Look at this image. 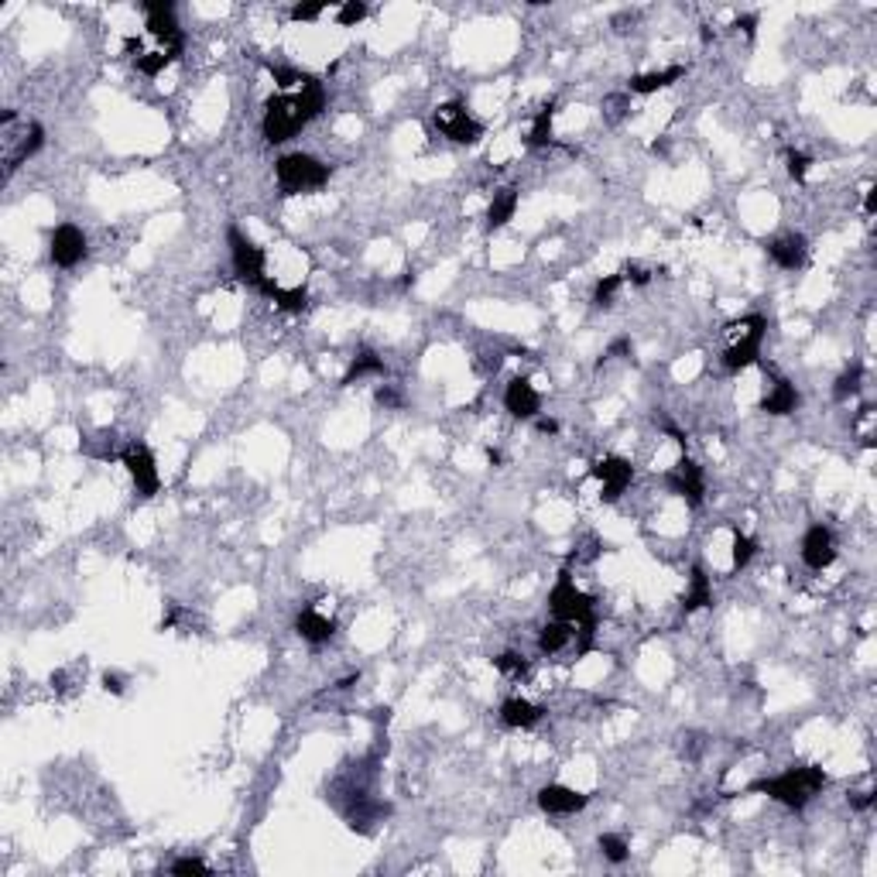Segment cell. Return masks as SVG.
I'll return each instance as SVG.
<instances>
[{
	"instance_id": "19",
	"label": "cell",
	"mask_w": 877,
	"mask_h": 877,
	"mask_svg": "<svg viewBox=\"0 0 877 877\" xmlns=\"http://www.w3.org/2000/svg\"><path fill=\"white\" fill-rule=\"evenodd\" d=\"M542 717H545V709L528 703V699H521V696H511V699L500 703V720H504V726H511V730H532V726L542 723Z\"/></svg>"
},
{
	"instance_id": "41",
	"label": "cell",
	"mask_w": 877,
	"mask_h": 877,
	"mask_svg": "<svg viewBox=\"0 0 877 877\" xmlns=\"http://www.w3.org/2000/svg\"><path fill=\"white\" fill-rule=\"evenodd\" d=\"M850 806L857 808V812L871 808V806H874V791H857V795H850Z\"/></svg>"
},
{
	"instance_id": "45",
	"label": "cell",
	"mask_w": 877,
	"mask_h": 877,
	"mask_svg": "<svg viewBox=\"0 0 877 877\" xmlns=\"http://www.w3.org/2000/svg\"><path fill=\"white\" fill-rule=\"evenodd\" d=\"M874 206H877V199H874V189H867V203H863V209H867V216L874 213Z\"/></svg>"
},
{
	"instance_id": "30",
	"label": "cell",
	"mask_w": 877,
	"mask_h": 877,
	"mask_svg": "<svg viewBox=\"0 0 877 877\" xmlns=\"http://www.w3.org/2000/svg\"><path fill=\"white\" fill-rule=\"evenodd\" d=\"M754 552H757V542L751 538V534H744L737 528L734 532V555H730V562H734V569H747L751 566V559H754Z\"/></svg>"
},
{
	"instance_id": "4",
	"label": "cell",
	"mask_w": 877,
	"mask_h": 877,
	"mask_svg": "<svg viewBox=\"0 0 877 877\" xmlns=\"http://www.w3.org/2000/svg\"><path fill=\"white\" fill-rule=\"evenodd\" d=\"M275 178H278V189H281V196H302V192H315V189H323V186H326V182H329V165H326V161H319V158L295 151V155L278 158Z\"/></svg>"
},
{
	"instance_id": "23",
	"label": "cell",
	"mask_w": 877,
	"mask_h": 877,
	"mask_svg": "<svg viewBox=\"0 0 877 877\" xmlns=\"http://www.w3.org/2000/svg\"><path fill=\"white\" fill-rule=\"evenodd\" d=\"M258 292L264 295V298H271L278 309H285V312H302L306 306H309V295H306V288H281V285H275L271 278H264V281H260Z\"/></svg>"
},
{
	"instance_id": "28",
	"label": "cell",
	"mask_w": 877,
	"mask_h": 877,
	"mask_svg": "<svg viewBox=\"0 0 877 877\" xmlns=\"http://www.w3.org/2000/svg\"><path fill=\"white\" fill-rule=\"evenodd\" d=\"M860 380H863V367H860V363L846 367L840 378H836V384H833V397H836V401H850V397L860 391Z\"/></svg>"
},
{
	"instance_id": "8",
	"label": "cell",
	"mask_w": 877,
	"mask_h": 877,
	"mask_svg": "<svg viewBox=\"0 0 877 877\" xmlns=\"http://www.w3.org/2000/svg\"><path fill=\"white\" fill-rule=\"evenodd\" d=\"M226 243H230V260H233V275L241 278L243 285H251V288H258L260 281H264V251H260L258 243L251 241L247 233H243L241 226H226Z\"/></svg>"
},
{
	"instance_id": "3",
	"label": "cell",
	"mask_w": 877,
	"mask_h": 877,
	"mask_svg": "<svg viewBox=\"0 0 877 877\" xmlns=\"http://www.w3.org/2000/svg\"><path fill=\"white\" fill-rule=\"evenodd\" d=\"M549 610L555 620L576 624L583 635L593 637V631H597V603H593L589 593H583L580 586L572 583V572H569V569H562L559 580H555V586H552Z\"/></svg>"
},
{
	"instance_id": "29",
	"label": "cell",
	"mask_w": 877,
	"mask_h": 877,
	"mask_svg": "<svg viewBox=\"0 0 877 877\" xmlns=\"http://www.w3.org/2000/svg\"><path fill=\"white\" fill-rule=\"evenodd\" d=\"M597 846H600L603 860H610V863H624V860L631 857V846L617 833H603L600 840H597Z\"/></svg>"
},
{
	"instance_id": "40",
	"label": "cell",
	"mask_w": 877,
	"mask_h": 877,
	"mask_svg": "<svg viewBox=\"0 0 877 877\" xmlns=\"http://www.w3.org/2000/svg\"><path fill=\"white\" fill-rule=\"evenodd\" d=\"M378 401L384 405V408H401V395H397L391 384H384V388H378Z\"/></svg>"
},
{
	"instance_id": "16",
	"label": "cell",
	"mask_w": 877,
	"mask_h": 877,
	"mask_svg": "<svg viewBox=\"0 0 877 877\" xmlns=\"http://www.w3.org/2000/svg\"><path fill=\"white\" fill-rule=\"evenodd\" d=\"M586 802H589V795L569 789V785H545V789H538V806H542V812H549V816H572V812L586 808Z\"/></svg>"
},
{
	"instance_id": "1",
	"label": "cell",
	"mask_w": 877,
	"mask_h": 877,
	"mask_svg": "<svg viewBox=\"0 0 877 877\" xmlns=\"http://www.w3.org/2000/svg\"><path fill=\"white\" fill-rule=\"evenodd\" d=\"M826 789V772L816 768V764H799V768H789V772L774 774V778H764V781H754L747 791H761L774 802L789 808H806L819 791Z\"/></svg>"
},
{
	"instance_id": "44",
	"label": "cell",
	"mask_w": 877,
	"mask_h": 877,
	"mask_svg": "<svg viewBox=\"0 0 877 877\" xmlns=\"http://www.w3.org/2000/svg\"><path fill=\"white\" fill-rule=\"evenodd\" d=\"M734 28H744L747 35H754V18H740L737 24H734Z\"/></svg>"
},
{
	"instance_id": "34",
	"label": "cell",
	"mask_w": 877,
	"mask_h": 877,
	"mask_svg": "<svg viewBox=\"0 0 877 877\" xmlns=\"http://www.w3.org/2000/svg\"><path fill=\"white\" fill-rule=\"evenodd\" d=\"M363 18H367V4H361V0H346V4L336 7V24H340V28H353V24H361Z\"/></svg>"
},
{
	"instance_id": "46",
	"label": "cell",
	"mask_w": 877,
	"mask_h": 877,
	"mask_svg": "<svg viewBox=\"0 0 877 877\" xmlns=\"http://www.w3.org/2000/svg\"><path fill=\"white\" fill-rule=\"evenodd\" d=\"M487 460H490V463L498 466V463H500V452H498V449H487Z\"/></svg>"
},
{
	"instance_id": "7",
	"label": "cell",
	"mask_w": 877,
	"mask_h": 877,
	"mask_svg": "<svg viewBox=\"0 0 877 877\" xmlns=\"http://www.w3.org/2000/svg\"><path fill=\"white\" fill-rule=\"evenodd\" d=\"M141 11H144V18H148V35L161 41V52L169 55L172 62L175 59H182V52H186V35H182V28H178V21H175L172 0H144Z\"/></svg>"
},
{
	"instance_id": "33",
	"label": "cell",
	"mask_w": 877,
	"mask_h": 877,
	"mask_svg": "<svg viewBox=\"0 0 877 877\" xmlns=\"http://www.w3.org/2000/svg\"><path fill=\"white\" fill-rule=\"evenodd\" d=\"M494 665H498V671H504L507 679H525V675H528V662H525V654H517V652L498 654Z\"/></svg>"
},
{
	"instance_id": "38",
	"label": "cell",
	"mask_w": 877,
	"mask_h": 877,
	"mask_svg": "<svg viewBox=\"0 0 877 877\" xmlns=\"http://www.w3.org/2000/svg\"><path fill=\"white\" fill-rule=\"evenodd\" d=\"M323 11H326V4H295L292 21H315Z\"/></svg>"
},
{
	"instance_id": "6",
	"label": "cell",
	"mask_w": 877,
	"mask_h": 877,
	"mask_svg": "<svg viewBox=\"0 0 877 877\" xmlns=\"http://www.w3.org/2000/svg\"><path fill=\"white\" fill-rule=\"evenodd\" d=\"M730 336H734V343L723 350V367L730 370V374H740V370H747L751 363H757V357H761V343H764V333H768V319L764 315H744V319H737V323H730Z\"/></svg>"
},
{
	"instance_id": "26",
	"label": "cell",
	"mask_w": 877,
	"mask_h": 877,
	"mask_svg": "<svg viewBox=\"0 0 877 877\" xmlns=\"http://www.w3.org/2000/svg\"><path fill=\"white\" fill-rule=\"evenodd\" d=\"M515 209H517V189H515V186L494 192V199H490V206H487V226H490V230H500V226L515 216Z\"/></svg>"
},
{
	"instance_id": "15",
	"label": "cell",
	"mask_w": 877,
	"mask_h": 877,
	"mask_svg": "<svg viewBox=\"0 0 877 877\" xmlns=\"http://www.w3.org/2000/svg\"><path fill=\"white\" fill-rule=\"evenodd\" d=\"M504 408L511 418H538V408H542V395L534 391V384L528 378H515L507 388H504Z\"/></svg>"
},
{
	"instance_id": "22",
	"label": "cell",
	"mask_w": 877,
	"mask_h": 877,
	"mask_svg": "<svg viewBox=\"0 0 877 877\" xmlns=\"http://www.w3.org/2000/svg\"><path fill=\"white\" fill-rule=\"evenodd\" d=\"M703 607H713V586H709V576H706L703 566H692V572H689V589L686 597H682V610L696 614Z\"/></svg>"
},
{
	"instance_id": "20",
	"label": "cell",
	"mask_w": 877,
	"mask_h": 877,
	"mask_svg": "<svg viewBox=\"0 0 877 877\" xmlns=\"http://www.w3.org/2000/svg\"><path fill=\"white\" fill-rule=\"evenodd\" d=\"M295 631H298L302 641H309V644H326L329 637L336 635V620L326 617V614H319L315 607H306V610L295 617Z\"/></svg>"
},
{
	"instance_id": "18",
	"label": "cell",
	"mask_w": 877,
	"mask_h": 877,
	"mask_svg": "<svg viewBox=\"0 0 877 877\" xmlns=\"http://www.w3.org/2000/svg\"><path fill=\"white\" fill-rule=\"evenodd\" d=\"M388 816H391V806H388V802H378V799L361 795V799L353 802V808L346 812V823H350L353 833H374V826L384 823Z\"/></svg>"
},
{
	"instance_id": "36",
	"label": "cell",
	"mask_w": 877,
	"mask_h": 877,
	"mask_svg": "<svg viewBox=\"0 0 877 877\" xmlns=\"http://www.w3.org/2000/svg\"><path fill=\"white\" fill-rule=\"evenodd\" d=\"M175 877H189V874H209V863L203 857H178L169 867Z\"/></svg>"
},
{
	"instance_id": "42",
	"label": "cell",
	"mask_w": 877,
	"mask_h": 877,
	"mask_svg": "<svg viewBox=\"0 0 877 877\" xmlns=\"http://www.w3.org/2000/svg\"><path fill=\"white\" fill-rule=\"evenodd\" d=\"M534 429L542 432V435H555V432H559V422H555V418H545V415H542V418H534Z\"/></svg>"
},
{
	"instance_id": "2",
	"label": "cell",
	"mask_w": 877,
	"mask_h": 877,
	"mask_svg": "<svg viewBox=\"0 0 877 877\" xmlns=\"http://www.w3.org/2000/svg\"><path fill=\"white\" fill-rule=\"evenodd\" d=\"M45 144V127L38 121L18 117V110L0 114V155H4V172L14 175L32 155L41 151Z\"/></svg>"
},
{
	"instance_id": "25",
	"label": "cell",
	"mask_w": 877,
	"mask_h": 877,
	"mask_svg": "<svg viewBox=\"0 0 877 877\" xmlns=\"http://www.w3.org/2000/svg\"><path fill=\"white\" fill-rule=\"evenodd\" d=\"M380 374H384V361H380L374 350H361V353L350 361V367H346L340 388H350V384H357V380H363V378H380Z\"/></svg>"
},
{
	"instance_id": "5",
	"label": "cell",
	"mask_w": 877,
	"mask_h": 877,
	"mask_svg": "<svg viewBox=\"0 0 877 877\" xmlns=\"http://www.w3.org/2000/svg\"><path fill=\"white\" fill-rule=\"evenodd\" d=\"M309 123V114L298 100V93H278L264 104V121H260V131H264V141L268 144H285L292 141L302 127Z\"/></svg>"
},
{
	"instance_id": "17",
	"label": "cell",
	"mask_w": 877,
	"mask_h": 877,
	"mask_svg": "<svg viewBox=\"0 0 877 877\" xmlns=\"http://www.w3.org/2000/svg\"><path fill=\"white\" fill-rule=\"evenodd\" d=\"M768 254H772V260L778 264V268H785V271H799V268L806 264V258H808L806 237H802V233H785V237H774V241L768 243Z\"/></svg>"
},
{
	"instance_id": "35",
	"label": "cell",
	"mask_w": 877,
	"mask_h": 877,
	"mask_svg": "<svg viewBox=\"0 0 877 877\" xmlns=\"http://www.w3.org/2000/svg\"><path fill=\"white\" fill-rule=\"evenodd\" d=\"M134 66H138V72H144V76H158V72H165V66H172V59L161 52H141L138 59H134Z\"/></svg>"
},
{
	"instance_id": "39",
	"label": "cell",
	"mask_w": 877,
	"mask_h": 877,
	"mask_svg": "<svg viewBox=\"0 0 877 877\" xmlns=\"http://www.w3.org/2000/svg\"><path fill=\"white\" fill-rule=\"evenodd\" d=\"M620 275L627 278V281H635V285H648V281H652V271H648L644 264H637V260H631V264H627Z\"/></svg>"
},
{
	"instance_id": "37",
	"label": "cell",
	"mask_w": 877,
	"mask_h": 877,
	"mask_svg": "<svg viewBox=\"0 0 877 877\" xmlns=\"http://www.w3.org/2000/svg\"><path fill=\"white\" fill-rule=\"evenodd\" d=\"M785 161H789V175L795 178V182H806L808 175V155H802V151H795V148H789V155H785Z\"/></svg>"
},
{
	"instance_id": "10",
	"label": "cell",
	"mask_w": 877,
	"mask_h": 877,
	"mask_svg": "<svg viewBox=\"0 0 877 877\" xmlns=\"http://www.w3.org/2000/svg\"><path fill=\"white\" fill-rule=\"evenodd\" d=\"M121 463L127 466V473H131V480H134V490H138L141 498H155L158 487H161V477H158V466H155V452L144 446V443H127V446L121 449Z\"/></svg>"
},
{
	"instance_id": "14",
	"label": "cell",
	"mask_w": 877,
	"mask_h": 877,
	"mask_svg": "<svg viewBox=\"0 0 877 877\" xmlns=\"http://www.w3.org/2000/svg\"><path fill=\"white\" fill-rule=\"evenodd\" d=\"M836 559V538L826 525H812L802 538V562H806L812 572H823V569L833 566Z\"/></svg>"
},
{
	"instance_id": "12",
	"label": "cell",
	"mask_w": 877,
	"mask_h": 877,
	"mask_svg": "<svg viewBox=\"0 0 877 877\" xmlns=\"http://www.w3.org/2000/svg\"><path fill=\"white\" fill-rule=\"evenodd\" d=\"M665 487H669L671 494H679V498L686 500L689 507H699V504H703V494H706L703 466L696 463V460H689V456H682V460L665 473Z\"/></svg>"
},
{
	"instance_id": "24",
	"label": "cell",
	"mask_w": 877,
	"mask_h": 877,
	"mask_svg": "<svg viewBox=\"0 0 877 877\" xmlns=\"http://www.w3.org/2000/svg\"><path fill=\"white\" fill-rule=\"evenodd\" d=\"M682 76H686V66H669V69H658V72H641V76H631V93L648 96V93H658V89L679 83Z\"/></svg>"
},
{
	"instance_id": "13",
	"label": "cell",
	"mask_w": 877,
	"mask_h": 877,
	"mask_svg": "<svg viewBox=\"0 0 877 877\" xmlns=\"http://www.w3.org/2000/svg\"><path fill=\"white\" fill-rule=\"evenodd\" d=\"M49 254L55 268H76L87 258V233L76 224H59L49 237Z\"/></svg>"
},
{
	"instance_id": "43",
	"label": "cell",
	"mask_w": 877,
	"mask_h": 877,
	"mask_svg": "<svg viewBox=\"0 0 877 877\" xmlns=\"http://www.w3.org/2000/svg\"><path fill=\"white\" fill-rule=\"evenodd\" d=\"M104 689H106V692H117V696H121V692H123V679H121V675H110V671H106V675H104Z\"/></svg>"
},
{
	"instance_id": "11",
	"label": "cell",
	"mask_w": 877,
	"mask_h": 877,
	"mask_svg": "<svg viewBox=\"0 0 877 877\" xmlns=\"http://www.w3.org/2000/svg\"><path fill=\"white\" fill-rule=\"evenodd\" d=\"M589 477L600 480L603 504H617L620 494L635 480V466H631V460H624V456H603V460H597V463L589 466Z\"/></svg>"
},
{
	"instance_id": "27",
	"label": "cell",
	"mask_w": 877,
	"mask_h": 877,
	"mask_svg": "<svg viewBox=\"0 0 877 877\" xmlns=\"http://www.w3.org/2000/svg\"><path fill=\"white\" fill-rule=\"evenodd\" d=\"M552 121H555V104H545L532 121V131H528V144L532 148H545L552 141Z\"/></svg>"
},
{
	"instance_id": "32",
	"label": "cell",
	"mask_w": 877,
	"mask_h": 877,
	"mask_svg": "<svg viewBox=\"0 0 877 877\" xmlns=\"http://www.w3.org/2000/svg\"><path fill=\"white\" fill-rule=\"evenodd\" d=\"M620 285H624V275H607L597 281V288H593V306L597 309H607L610 302H614V295L620 292Z\"/></svg>"
},
{
	"instance_id": "9",
	"label": "cell",
	"mask_w": 877,
	"mask_h": 877,
	"mask_svg": "<svg viewBox=\"0 0 877 877\" xmlns=\"http://www.w3.org/2000/svg\"><path fill=\"white\" fill-rule=\"evenodd\" d=\"M432 121H435V127H439V134L449 138L452 144H477V141L483 138L480 121H473L470 110H466L460 100L439 104L435 106V114H432Z\"/></svg>"
},
{
	"instance_id": "31",
	"label": "cell",
	"mask_w": 877,
	"mask_h": 877,
	"mask_svg": "<svg viewBox=\"0 0 877 877\" xmlns=\"http://www.w3.org/2000/svg\"><path fill=\"white\" fill-rule=\"evenodd\" d=\"M268 69H271V76H275L278 89H285V93H295V89L309 79V72H298V69H292V66H275V62H271Z\"/></svg>"
},
{
	"instance_id": "21",
	"label": "cell",
	"mask_w": 877,
	"mask_h": 877,
	"mask_svg": "<svg viewBox=\"0 0 877 877\" xmlns=\"http://www.w3.org/2000/svg\"><path fill=\"white\" fill-rule=\"evenodd\" d=\"M799 408V391L791 388L785 378H774V384L768 388V395L761 397V412L764 415H791Z\"/></svg>"
}]
</instances>
